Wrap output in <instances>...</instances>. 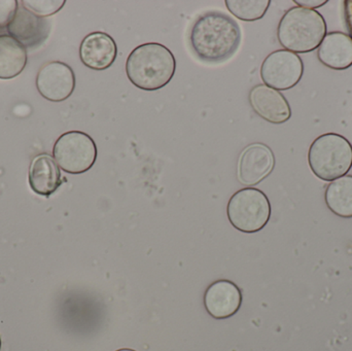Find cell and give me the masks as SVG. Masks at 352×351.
I'll use <instances>...</instances> for the list:
<instances>
[{
	"mask_svg": "<svg viewBox=\"0 0 352 351\" xmlns=\"http://www.w3.org/2000/svg\"><path fill=\"white\" fill-rule=\"evenodd\" d=\"M188 39L199 60L205 63L219 64L233 57L239 49L241 29L229 14L211 10L196 19Z\"/></svg>",
	"mask_w": 352,
	"mask_h": 351,
	"instance_id": "cell-1",
	"label": "cell"
},
{
	"mask_svg": "<svg viewBox=\"0 0 352 351\" xmlns=\"http://www.w3.org/2000/svg\"><path fill=\"white\" fill-rule=\"evenodd\" d=\"M175 70V55L168 47L159 43L138 45L126 61L128 80L144 91L164 88L173 80Z\"/></svg>",
	"mask_w": 352,
	"mask_h": 351,
	"instance_id": "cell-2",
	"label": "cell"
},
{
	"mask_svg": "<svg viewBox=\"0 0 352 351\" xmlns=\"http://www.w3.org/2000/svg\"><path fill=\"white\" fill-rule=\"evenodd\" d=\"M327 35V23L316 10L289 8L281 18L277 38L287 51L304 54L320 47Z\"/></svg>",
	"mask_w": 352,
	"mask_h": 351,
	"instance_id": "cell-3",
	"label": "cell"
},
{
	"mask_svg": "<svg viewBox=\"0 0 352 351\" xmlns=\"http://www.w3.org/2000/svg\"><path fill=\"white\" fill-rule=\"evenodd\" d=\"M308 163L314 175L322 181H333L344 177L352 167L351 144L340 134H322L310 146Z\"/></svg>",
	"mask_w": 352,
	"mask_h": 351,
	"instance_id": "cell-4",
	"label": "cell"
},
{
	"mask_svg": "<svg viewBox=\"0 0 352 351\" xmlns=\"http://www.w3.org/2000/svg\"><path fill=\"white\" fill-rule=\"evenodd\" d=\"M227 216L236 230L252 234L263 230L270 220V201L261 190L244 188L230 198Z\"/></svg>",
	"mask_w": 352,
	"mask_h": 351,
	"instance_id": "cell-5",
	"label": "cell"
},
{
	"mask_svg": "<svg viewBox=\"0 0 352 351\" xmlns=\"http://www.w3.org/2000/svg\"><path fill=\"white\" fill-rule=\"evenodd\" d=\"M97 155L94 139L82 131L62 134L53 148L54 160L69 174H82L90 170L96 163Z\"/></svg>",
	"mask_w": 352,
	"mask_h": 351,
	"instance_id": "cell-6",
	"label": "cell"
},
{
	"mask_svg": "<svg viewBox=\"0 0 352 351\" xmlns=\"http://www.w3.org/2000/svg\"><path fill=\"white\" fill-rule=\"evenodd\" d=\"M303 72L304 64L300 56L287 49L269 54L261 66L264 84L277 91H287L297 86Z\"/></svg>",
	"mask_w": 352,
	"mask_h": 351,
	"instance_id": "cell-7",
	"label": "cell"
},
{
	"mask_svg": "<svg viewBox=\"0 0 352 351\" xmlns=\"http://www.w3.org/2000/svg\"><path fill=\"white\" fill-rule=\"evenodd\" d=\"M35 84L43 98L52 102H62L74 92L76 74L64 62H49L39 69Z\"/></svg>",
	"mask_w": 352,
	"mask_h": 351,
	"instance_id": "cell-8",
	"label": "cell"
},
{
	"mask_svg": "<svg viewBox=\"0 0 352 351\" xmlns=\"http://www.w3.org/2000/svg\"><path fill=\"white\" fill-rule=\"evenodd\" d=\"M275 166L274 154L264 144L246 146L238 161V179L242 185L252 187L262 183Z\"/></svg>",
	"mask_w": 352,
	"mask_h": 351,
	"instance_id": "cell-9",
	"label": "cell"
},
{
	"mask_svg": "<svg viewBox=\"0 0 352 351\" xmlns=\"http://www.w3.org/2000/svg\"><path fill=\"white\" fill-rule=\"evenodd\" d=\"M8 32L25 49H34L47 41L51 32V23L21 5L8 24Z\"/></svg>",
	"mask_w": 352,
	"mask_h": 351,
	"instance_id": "cell-10",
	"label": "cell"
},
{
	"mask_svg": "<svg viewBox=\"0 0 352 351\" xmlns=\"http://www.w3.org/2000/svg\"><path fill=\"white\" fill-rule=\"evenodd\" d=\"M242 304L240 288L230 280L212 282L204 294V307L207 313L215 319L234 317Z\"/></svg>",
	"mask_w": 352,
	"mask_h": 351,
	"instance_id": "cell-11",
	"label": "cell"
},
{
	"mask_svg": "<svg viewBox=\"0 0 352 351\" xmlns=\"http://www.w3.org/2000/svg\"><path fill=\"white\" fill-rule=\"evenodd\" d=\"M118 57L115 39L102 31L86 35L80 45V59L86 67L96 71L107 69Z\"/></svg>",
	"mask_w": 352,
	"mask_h": 351,
	"instance_id": "cell-12",
	"label": "cell"
},
{
	"mask_svg": "<svg viewBox=\"0 0 352 351\" xmlns=\"http://www.w3.org/2000/svg\"><path fill=\"white\" fill-rule=\"evenodd\" d=\"M250 106L254 113L269 123H285L292 117L289 101L279 91L266 84H256L250 92Z\"/></svg>",
	"mask_w": 352,
	"mask_h": 351,
	"instance_id": "cell-13",
	"label": "cell"
},
{
	"mask_svg": "<svg viewBox=\"0 0 352 351\" xmlns=\"http://www.w3.org/2000/svg\"><path fill=\"white\" fill-rule=\"evenodd\" d=\"M28 183L36 195L50 197L62 185L61 171L51 155L39 154L31 161Z\"/></svg>",
	"mask_w": 352,
	"mask_h": 351,
	"instance_id": "cell-14",
	"label": "cell"
},
{
	"mask_svg": "<svg viewBox=\"0 0 352 351\" xmlns=\"http://www.w3.org/2000/svg\"><path fill=\"white\" fill-rule=\"evenodd\" d=\"M318 60L327 67L344 70L352 66V38L346 33L330 32L318 47Z\"/></svg>",
	"mask_w": 352,
	"mask_h": 351,
	"instance_id": "cell-15",
	"label": "cell"
},
{
	"mask_svg": "<svg viewBox=\"0 0 352 351\" xmlns=\"http://www.w3.org/2000/svg\"><path fill=\"white\" fill-rule=\"evenodd\" d=\"M26 65V49L10 35H0V80L20 76Z\"/></svg>",
	"mask_w": 352,
	"mask_h": 351,
	"instance_id": "cell-16",
	"label": "cell"
},
{
	"mask_svg": "<svg viewBox=\"0 0 352 351\" xmlns=\"http://www.w3.org/2000/svg\"><path fill=\"white\" fill-rule=\"evenodd\" d=\"M329 210L343 218H352V175H344L331 181L324 192Z\"/></svg>",
	"mask_w": 352,
	"mask_h": 351,
	"instance_id": "cell-17",
	"label": "cell"
},
{
	"mask_svg": "<svg viewBox=\"0 0 352 351\" xmlns=\"http://www.w3.org/2000/svg\"><path fill=\"white\" fill-rule=\"evenodd\" d=\"M226 6L236 18L244 22H254L264 18L270 0H226Z\"/></svg>",
	"mask_w": 352,
	"mask_h": 351,
	"instance_id": "cell-18",
	"label": "cell"
},
{
	"mask_svg": "<svg viewBox=\"0 0 352 351\" xmlns=\"http://www.w3.org/2000/svg\"><path fill=\"white\" fill-rule=\"evenodd\" d=\"M23 8L41 18L54 16L65 5V0H22Z\"/></svg>",
	"mask_w": 352,
	"mask_h": 351,
	"instance_id": "cell-19",
	"label": "cell"
},
{
	"mask_svg": "<svg viewBox=\"0 0 352 351\" xmlns=\"http://www.w3.org/2000/svg\"><path fill=\"white\" fill-rule=\"evenodd\" d=\"M18 8L19 1L16 0H0V29L8 26Z\"/></svg>",
	"mask_w": 352,
	"mask_h": 351,
	"instance_id": "cell-20",
	"label": "cell"
},
{
	"mask_svg": "<svg viewBox=\"0 0 352 351\" xmlns=\"http://www.w3.org/2000/svg\"><path fill=\"white\" fill-rule=\"evenodd\" d=\"M294 2L298 4L300 8H308V10L322 8L324 4L328 3L327 0H295Z\"/></svg>",
	"mask_w": 352,
	"mask_h": 351,
	"instance_id": "cell-21",
	"label": "cell"
},
{
	"mask_svg": "<svg viewBox=\"0 0 352 351\" xmlns=\"http://www.w3.org/2000/svg\"><path fill=\"white\" fill-rule=\"evenodd\" d=\"M344 4L347 28H349L352 38V0H347V1L344 2Z\"/></svg>",
	"mask_w": 352,
	"mask_h": 351,
	"instance_id": "cell-22",
	"label": "cell"
},
{
	"mask_svg": "<svg viewBox=\"0 0 352 351\" xmlns=\"http://www.w3.org/2000/svg\"><path fill=\"white\" fill-rule=\"evenodd\" d=\"M116 351H136V350H131V348H121V350H118Z\"/></svg>",
	"mask_w": 352,
	"mask_h": 351,
	"instance_id": "cell-23",
	"label": "cell"
},
{
	"mask_svg": "<svg viewBox=\"0 0 352 351\" xmlns=\"http://www.w3.org/2000/svg\"><path fill=\"white\" fill-rule=\"evenodd\" d=\"M0 350H1V337H0Z\"/></svg>",
	"mask_w": 352,
	"mask_h": 351,
	"instance_id": "cell-24",
	"label": "cell"
}]
</instances>
